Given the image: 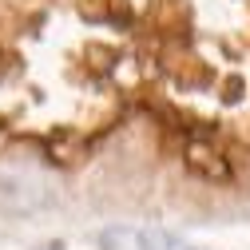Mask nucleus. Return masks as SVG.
Instances as JSON below:
<instances>
[{
  "label": "nucleus",
  "mask_w": 250,
  "mask_h": 250,
  "mask_svg": "<svg viewBox=\"0 0 250 250\" xmlns=\"http://www.w3.org/2000/svg\"><path fill=\"white\" fill-rule=\"evenodd\" d=\"M64 203V187L56 175L32 163H8L0 167V214L8 218H40Z\"/></svg>",
  "instance_id": "1"
},
{
  "label": "nucleus",
  "mask_w": 250,
  "mask_h": 250,
  "mask_svg": "<svg viewBox=\"0 0 250 250\" xmlns=\"http://www.w3.org/2000/svg\"><path fill=\"white\" fill-rule=\"evenodd\" d=\"M100 250H147V230L107 227V230H100Z\"/></svg>",
  "instance_id": "2"
},
{
  "label": "nucleus",
  "mask_w": 250,
  "mask_h": 250,
  "mask_svg": "<svg viewBox=\"0 0 250 250\" xmlns=\"http://www.w3.org/2000/svg\"><path fill=\"white\" fill-rule=\"evenodd\" d=\"M147 250H207V246H195L171 230H147Z\"/></svg>",
  "instance_id": "3"
},
{
  "label": "nucleus",
  "mask_w": 250,
  "mask_h": 250,
  "mask_svg": "<svg viewBox=\"0 0 250 250\" xmlns=\"http://www.w3.org/2000/svg\"><path fill=\"white\" fill-rule=\"evenodd\" d=\"M40 250H64V246H60V242H48V246H40Z\"/></svg>",
  "instance_id": "4"
}]
</instances>
